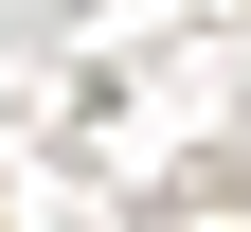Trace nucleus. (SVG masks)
Segmentation results:
<instances>
[]
</instances>
